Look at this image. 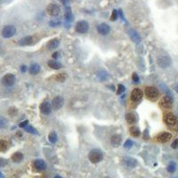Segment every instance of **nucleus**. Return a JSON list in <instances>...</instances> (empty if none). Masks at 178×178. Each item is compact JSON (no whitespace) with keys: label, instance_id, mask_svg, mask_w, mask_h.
I'll return each instance as SVG.
<instances>
[{"label":"nucleus","instance_id":"f257e3e1","mask_svg":"<svg viewBox=\"0 0 178 178\" xmlns=\"http://www.w3.org/2000/svg\"><path fill=\"white\" fill-rule=\"evenodd\" d=\"M88 158L92 163L96 164V163H99L102 161V158H103V154L100 150L94 149V150L90 151V152L88 154Z\"/></svg>","mask_w":178,"mask_h":178},{"label":"nucleus","instance_id":"f03ea898","mask_svg":"<svg viewBox=\"0 0 178 178\" xmlns=\"http://www.w3.org/2000/svg\"><path fill=\"white\" fill-rule=\"evenodd\" d=\"M1 82H2V84L5 86L10 87V86H13L15 84L16 77H15V76L14 74H12V73H7V74H5V76L2 77Z\"/></svg>","mask_w":178,"mask_h":178},{"label":"nucleus","instance_id":"7ed1b4c3","mask_svg":"<svg viewBox=\"0 0 178 178\" xmlns=\"http://www.w3.org/2000/svg\"><path fill=\"white\" fill-rule=\"evenodd\" d=\"M16 31H17V29L14 26L7 25L2 29V36L5 38H10L16 34Z\"/></svg>","mask_w":178,"mask_h":178},{"label":"nucleus","instance_id":"20e7f679","mask_svg":"<svg viewBox=\"0 0 178 178\" xmlns=\"http://www.w3.org/2000/svg\"><path fill=\"white\" fill-rule=\"evenodd\" d=\"M145 95H146V96H147L148 99L153 101V100H156L158 97L159 92L154 86H147L145 88Z\"/></svg>","mask_w":178,"mask_h":178},{"label":"nucleus","instance_id":"39448f33","mask_svg":"<svg viewBox=\"0 0 178 178\" xmlns=\"http://www.w3.org/2000/svg\"><path fill=\"white\" fill-rule=\"evenodd\" d=\"M158 64L162 69H167L171 64V58L168 55H161L158 58Z\"/></svg>","mask_w":178,"mask_h":178},{"label":"nucleus","instance_id":"423d86ee","mask_svg":"<svg viewBox=\"0 0 178 178\" xmlns=\"http://www.w3.org/2000/svg\"><path fill=\"white\" fill-rule=\"evenodd\" d=\"M75 29H76L77 32L79 33V34H85L89 29V24L86 21H79L76 23Z\"/></svg>","mask_w":178,"mask_h":178},{"label":"nucleus","instance_id":"0eeeda50","mask_svg":"<svg viewBox=\"0 0 178 178\" xmlns=\"http://www.w3.org/2000/svg\"><path fill=\"white\" fill-rule=\"evenodd\" d=\"M47 14L52 17H57L60 14L61 9L56 4H49L47 7Z\"/></svg>","mask_w":178,"mask_h":178},{"label":"nucleus","instance_id":"6e6552de","mask_svg":"<svg viewBox=\"0 0 178 178\" xmlns=\"http://www.w3.org/2000/svg\"><path fill=\"white\" fill-rule=\"evenodd\" d=\"M164 122L166 123L167 126L168 127H173L176 125V116L171 113V112H167L164 115Z\"/></svg>","mask_w":178,"mask_h":178},{"label":"nucleus","instance_id":"1a4fd4ad","mask_svg":"<svg viewBox=\"0 0 178 178\" xmlns=\"http://www.w3.org/2000/svg\"><path fill=\"white\" fill-rule=\"evenodd\" d=\"M143 92L140 88H134L131 92V100L134 102H140L143 99Z\"/></svg>","mask_w":178,"mask_h":178},{"label":"nucleus","instance_id":"9d476101","mask_svg":"<svg viewBox=\"0 0 178 178\" xmlns=\"http://www.w3.org/2000/svg\"><path fill=\"white\" fill-rule=\"evenodd\" d=\"M52 107L54 110H59L64 104V99L62 96H55L52 101Z\"/></svg>","mask_w":178,"mask_h":178},{"label":"nucleus","instance_id":"9b49d317","mask_svg":"<svg viewBox=\"0 0 178 178\" xmlns=\"http://www.w3.org/2000/svg\"><path fill=\"white\" fill-rule=\"evenodd\" d=\"M159 104L164 109H170L173 105V97L169 95H165L164 97L161 98Z\"/></svg>","mask_w":178,"mask_h":178},{"label":"nucleus","instance_id":"f8f14e48","mask_svg":"<svg viewBox=\"0 0 178 178\" xmlns=\"http://www.w3.org/2000/svg\"><path fill=\"white\" fill-rule=\"evenodd\" d=\"M52 104L48 101H44L39 106V110L44 115H49L52 112Z\"/></svg>","mask_w":178,"mask_h":178},{"label":"nucleus","instance_id":"ddd939ff","mask_svg":"<svg viewBox=\"0 0 178 178\" xmlns=\"http://www.w3.org/2000/svg\"><path fill=\"white\" fill-rule=\"evenodd\" d=\"M123 163H124L125 167H127V168H134L138 164L137 160L131 157H125L123 158Z\"/></svg>","mask_w":178,"mask_h":178},{"label":"nucleus","instance_id":"4468645a","mask_svg":"<svg viewBox=\"0 0 178 178\" xmlns=\"http://www.w3.org/2000/svg\"><path fill=\"white\" fill-rule=\"evenodd\" d=\"M33 167L37 171H44L47 168V163L43 159H36L33 162Z\"/></svg>","mask_w":178,"mask_h":178},{"label":"nucleus","instance_id":"2eb2a0df","mask_svg":"<svg viewBox=\"0 0 178 178\" xmlns=\"http://www.w3.org/2000/svg\"><path fill=\"white\" fill-rule=\"evenodd\" d=\"M172 138V134L168 132H164V133H161L160 134L158 135L157 137V141L158 143H165L167 142H168L170 139Z\"/></svg>","mask_w":178,"mask_h":178},{"label":"nucleus","instance_id":"dca6fc26","mask_svg":"<svg viewBox=\"0 0 178 178\" xmlns=\"http://www.w3.org/2000/svg\"><path fill=\"white\" fill-rule=\"evenodd\" d=\"M97 31L99 32V34L103 35V36L108 35L110 31V27L107 23H101L97 26Z\"/></svg>","mask_w":178,"mask_h":178},{"label":"nucleus","instance_id":"f3484780","mask_svg":"<svg viewBox=\"0 0 178 178\" xmlns=\"http://www.w3.org/2000/svg\"><path fill=\"white\" fill-rule=\"evenodd\" d=\"M126 120L128 124L130 125H134L137 120H138V117L136 115L135 112H129L126 115Z\"/></svg>","mask_w":178,"mask_h":178},{"label":"nucleus","instance_id":"a211bd4d","mask_svg":"<svg viewBox=\"0 0 178 178\" xmlns=\"http://www.w3.org/2000/svg\"><path fill=\"white\" fill-rule=\"evenodd\" d=\"M129 36H130L131 39H132L134 43L139 44V43L141 42V37H140V35L138 34V32H137L136 30H134V29H129Z\"/></svg>","mask_w":178,"mask_h":178},{"label":"nucleus","instance_id":"6ab92c4d","mask_svg":"<svg viewBox=\"0 0 178 178\" xmlns=\"http://www.w3.org/2000/svg\"><path fill=\"white\" fill-rule=\"evenodd\" d=\"M19 45L22 47H27V46H30L33 44V37L31 36H28V37H24L23 38H21L19 40Z\"/></svg>","mask_w":178,"mask_h":178},{"label":"nucleus","instance_id":"aec40b11","mask_svg":"<svg viewBox=\"0 0 178 178\" xmlns=\"http://www.w3.org/2000/svg\"><path fill=\"white\" fill-rule=\"evenodd\" d=\"M121 142H122V137H121V135H119V134H114V135L111 136L110 143H111L112 146H114V147H119V146L121 144Z\"/></svg>","mask_w":178,"mask_h":178},{"label":"nucleus","instance_id":"412c9836","mask_svg":"<svg viewBox=\"0 0 178 178\" xmlns=\"http://www.w3.org/2000/svg\"><path fill=\"white\" fill-rule=\"evenodd\" d=\"M59 46H60V40L58 38H53L47 44V47L48 50L56 49Z\"/></svg>","mask_w":178,"mask_h":178},{"label":"nucleus","instance_id":"4be33fe9","mask_svg":"<svg viewBox=\"0 0 178 178\" xmlns=\"http://www.w3.org/2000/svg\"><path fill=\"white\" fill-rule=\"evenodd\" d=\"M40 71H41V67L38 63L31 64L29 69V71L31 75H38L40 72Z\"/></svg>","mask_w":178,"mask_h":178},{"label":"nucleus","instance_id":"5701e85b","mask_svg":"<svg viewBox=\"0 0 178 178\" xmlns=\"http://www.w3.org/2000/svg\"><path fill=\"white\" fill-rule=\"evenodd\" d=\"M23 158H24V156H23V154L21 152H14L12 155V157H11L12 160H13L14 162H15V163H19V162L23 161Z\"/></svg>","mask_w":178,"mask_h":178},{"label":"nucleus","instance_id":"b1692460","mask_svg":"<svg viewBox=\"0 0 178 178\" xmlns=\"http://www.w3.org/2000/svg\"><path fill=\"white\" fill-rule=\"evenodd\" d=\"M47 64H48L49 68H51L53 70H60V69L62 68V64H61L59 62L55 61V60H51V61H49Z\"/></svg>","mask_w":178,"mask_h":178},{"label":"nucleus","instance_id":"393cba45","mask_svg":"<svg viewBox=\"0 0 178 178\" xmlns=\"http://www.w3.org/2000/svg\"><path fill=\"white\" fill-rule=\"evenodd\" d=\"M129 132H130V134L132 136H134V137H138L141 134V131H140L139 127H135V126H133V127H130Z\"/></svg>","mask_w":178,"mask_h":178},{"label":"nucleus","instance_id":"a878e982","mask_svg":"<svg viewBox=\"0 0 178 178\" xmlns=\"http://www.w3.org/2000/svg\"><path fill=\"white\" fill-rule=\"evenodd\" d=\"M176 162H174V161H171L169 164H168V166H167V170L169 172V173H175L176 171Z\"/></svg>","mask_w":178,"mask_h":178},{"label":"nucleus","instance_id":"bb28decb","mask_svg":"<svg viewBox=\"0 0 178 178\" xmlns=\"http://www.w3.org/2000/svg\"><path fill=\"white\" fill-rule=\"evenodd\" d=\"M8 150V143L5 140L0 139V152H5Z\"/></svg>","mask_w":178,"mask_h":178},{"label":"nucleus","instance_id":"cd10ccee","mask_svg":"<svg viewBox=\"0 0 178 178\" xmlns=\"http://www.w3.org/2000/svg\"><path fill=\"white\" fill-rule=\"evenodd\" d=\"M97 77H98L99 80H101V81H105V80L108 79L109 75H108V73H107L106 71H98V73H97Z\"/></svg>","mask_w":178,"mask_h":178},{"label":"nucleus","instance_id":"c85d7f7f","mask_svg":"<svg viewBox=\"0 0 178 178\" xmlns=\"http://www.w3.org/2000/svg\"><path fill=\"white\" fill-rule=\"evenodd\" d=\"M48 140H49V142H51L52 143H55L58 141V135H57V134L54 131H53V132H51L49 134Z\"/></svg>","mask_w":178,"mask_h":178},{"label":"nucleus","instance_id":"c756f323","mask_svg":"<svg viewBox=\"0 0 178 178\" xmlns=\"http://www.w3.org/2000/svg\"><path fill=\"white\" fill-rule=\"evenodd\" d=\"M7 126H8V120L5 117L0 116V129L5 128Z\"/></svg>","mask_w":178,"mask_h":178},{"label":"nucleus","instance_id":"7c9ffc66","mask_svg":"<svg viewBox=\"0 0 178 178\" xmlns=\"http://www.w3.org/2000/svg\"><path fill=\"white\" fill-rule=\"evenodd\" d=\"M66 77H67V75L66 73H59L55 76V79L58 81V82H64L66 80Z\"/></svg>","mask_w":178,"mask_h":178},{"label":"nucleus","instance_id":"2f4dec72","mask_svg":"<svg viewBox=\"0 0 178 178\" xmlns=\"http://www.w3.org/2000/svg\"><path fill=\"white\" fill-rule=\"evenodd\" d=\"M24 128H25L26 132H28V133L34 134H38V133L37 129H36V128H34L33 127H31V126H29V125H28V126L24 127Z\"/></svg>","mask_w":178,"mask_h":178},{"label":"nucleus","instance_id":"473e14b6","mask_svg":"<svg viewBox=\"0 0 178 178\" xmlns=\"http://www.w3.org/2000/svg\"><path fill=\"white\" fill-rule=\"evenodd\" d=\"M118 18H119V12H118L117 10H113V12H112V14H111V15H110V21L114 22V21H116Z\"/></svg>","mask_w":178,"mask_h":178},{"label":"nucleus","instance_id":"72a5a7b5","mask_svg":"<svg viewBox=\"0 0 178 178\" xmlns=\"http://www.w3.org/2000/svg\"><path fill=\"white\" fill-rule=\"evenodd\" d=\"M65 18H66V20L67 21H69V20H72V13H71V8H67V11H66V13H65Z\"/></svg>","mask_w":178,"mask_h":178},{"label":"nucleus","instance_id":"f704fd0d","mask_svg":"<svg viewBox=\"0 0 178 178\" xmlns=\"http://www.w3.org/2000/svg\"><path fill=\"white\" fill-rule=\"evenodd\" d=\"M125 90H126V88H125V86L123 85H121V84L119 85L118 88H117V95H121L122 93L125 92Z\"/></svg>","mask_w":178,"mask_h":178},{"label":"nucleus","instance_id":"c9c22d12","mask_svg":"<svg viewBox=\"0 0 178 178\" xmlns=\"http://www.w3.org/2000/svg\"><path fill=\"white\" fill-rule=\"evenodd\" d=\"M133 145H134L133 141H131V140H127L126 143H124V148H125V149H130V148L133 147Z\"/></svg>","mask_w":178,"mask_h":178},{"label":"nucleus","instance_id":"e433bc0d","mask_svg":"<svg viewBox=\"0 0 178 178\" xmlns=\"http://www.w3.org/2000/svg\"><path fill=\"white\" fill-rule=\"evenodd\" d=\"M132 79H133V82L134 83V84H138L139 83V81H140V78H139V76L137 75V73H133V75H132Z\"/></svg>","mask_w":178,"mask_h":178},{"label":"nucleus","instance_id":"4c0bfd02","mask_svg":"<svg viewBox=\"0 0 178 178\" xmlns=\"http://www.w3.org/2000/svg\"><path fill=\"white\" fill-rule=\"evenodd\" d=\"M6 165H7V160L5 158H3L0 157V167H3Z\"/></svg>","mask_w":178,"mask_h":178},{"label":"nucleus","instance_id":"58836bf2","mask_svg":"<svg viewBox=\"0 0 178 178\" xmlns=\"http://www.w3.org/2000/svg\"><path fill=\"white\" fill-rule=\"evenodd\" d=\"M9 115H11V116H14V115H15L16 113H17V110L15 109V108H11L10 110H9Z\"/></svg>","mask_w":178,"mask_h":178},{"label":"nucleus","instance_id":"ea45409f","mask_svg":"<svg viewBox=\"0 0 178 178\" xmlns=\"http://www.w3.org/2000/svg\"><path fill=\"white\" fill-rule=\"evenodd\" d=\"M171 147H172L173 149H178V138L177 139H176V140L172 143Z\"/></svg>","mask_w":178,"mask_h":178},{"label":"nucleus","instance_id":"a19ab883","mask_svg":"<svg viewBox=\"0 0 178 178\" xmlns=\"http://www.w3.org/2000/svg\"><path fill=\"white\" fill-rule=\"evenodd\" d=\"M28 124H29V121H28V120H24V121H23V122H21V123L19 124V127H25L28 126Z\"/></svg>","mask_w":178,"mask_h":178},{"label":"nucleus","instance_id":"79ce46f5","mask_svg":"<svg viewBox=\"0 0 178 178\" xmlns=\"http://www.w3.org/2000/svg\"><path fill=\"white\" fill-rule=\"evenodd\" d=\"M27 70H28V69H27V66H25V65H23V66L21 67V71L23 72V73L27 71Z\"/></svg>","mask_w":178,"mask_h":178},{"label":"nucleus","instance_id":"37998d69","mask_svg":"<svg viewBox=\"0 0 178 178\" xmlns=\"http://www.w3.org/2000/svg\"><path fill=\"white\" fill-rule=\"evenodd\" d=\"M58 53H57V52H56V53H54L53 54V58L56 59V58L58 57Z\"/></svg>","mask_w":178,"mask_h":178},{"label":"nucleus","instance_id":"c03bdc74","mask_svg":"<svg viewBox=\"0 0 178 178\" xmlns=\"http://www.w3.org/2000/svg\"><path fill=\"white\" fill-rule=\"evenodd\" d=\"M175 89H176V93H178V82H177V84L176 85V86H175Z\"/></svg>","mask_w":178,"mask_h":178},{"label":"nucleus","instance_id":"a18cd8bd","mask_svg":"<svg viewBox=\"0 0 178 178\" xmlns=\"http://www.w3.org/2000/svg\"><path fill=\"white\" fill-rule=\"evenodd\" d=\"M0 178H5V176H4V175L0 172Z\"/></svg>","mask_w":178,"mask_h":178},{"label":"nucleus","instance_id":"49530a36","mask_svg":"<svg viewBox=\"0 0 178 178\" xmlns=\"http://www.w3.org/2000/svg\"><path fill=\"white\" fill-rule=\"evenodd\" d=\"M54 178H62V176H55Z\"/></svg>","mask_w":178,"mask_h":178},{"label":"nucleus","instance_id":"de8ad7c7","mask_svg":"<svg viewBox=\"0 0 178 178\" xmlns=\"http://www.w3.org/2000/svg\"><path fill=\"white\" fill-rule=\"evenodd\" d=\"M104 178H110V177H104Z\"/></svg>","mask_w":178,"mask_h":178},{"label":"nucleus","instance_id":"09e8293b","mask_svg":"<svg viewBox=\"0 0 178 178\" xmlns=\"http://www.w3.org/2000/svg\"><path fill=\"white\" fill-rule=\"evenodd\" d=\"M174 178H176V177H174Z\"/></svg>","mask_w":178,"mask_h":178}]
</instances>
